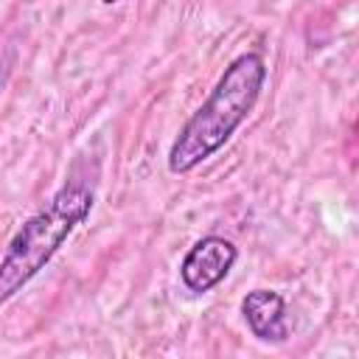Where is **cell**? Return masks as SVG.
Wrapping results in <instances>:
<instances>
[{
  "instance_id": "obj_1",
  "label": "cell",
  "mask_w": 359,
  "mask_h": 359,
  "mask_svg": "<svg viewBox=\"0 0 359 359\" xmlns=\"http://www.w3.org/2000/svg\"><path fill=\"white\" fill-rule=\"evenodd\" d=\"M98 163L76 160L65 185L14 233L0 258V306L31 283L95 205Z\"/></svg>"
},
{
  "instance_id": "obj_2",
  "label": "cell",
  "mask_w": 359,
  "mask_h": 359,
  "mask_svg": "<svg viewBox=\"0 0 359 359\" xmlns=\"http://www.w3.org/2000/svg\"><path fill=\"white\" fill-rule=\"evenodd\" d=\"M264 81H266L264 56L252 50L238 53L219 76L208 101L185 121V126L174 137L168 149V171L188 174L199 163L213 157L247 121V115L252 112L261 95Z\"/></svg>"
},
{
  "instance_id": "obj_3",
  "label": "cell",
  "mask_w": 359,
  "mask_h": 359,
  "mask_svg": "<svg viewBox=\"0 0 359 359\" xmlns=\"http://www.w3.org/2000/svg\"><path fill=\"white\" fill-rule=\"evenodd\" d=\"M236 258H238V250L233 241L222 236H205L182 255L180 280L188 292L205 294L230 275Z\"/></svg>"
},
{
  "instance_id": "obj_4",
  "label": "cell",
  "mask_w": 359,
  "mask_h": 359,
  "mask_svg": "<svg viewBox=\"0 0 359 359\" xmlns=\"http://www.w3.org/2000/svg\"><path fill=\"white\" fill-rule=\"evenodd\" d=\"M241 314L252 337L261 342H283L289 337L286 300L280 292H272V289L247 292L241 300Z\"/></svg>"
},
{
  "instance_id": "obj_5",
  "label": "cell",
  "mask_w": 359,
  "mask_h": 359,
  "mask_svg": "<svg viewBox=\"0 0 359 359\" xmlns=\"http://www.w3.org/2000/svg\"><path fill=\"white\" fill-rule=\"evenodd\" d=\"M101 3H107V6H112V3H121V0H101Z\"/></svg>"
}]
</instances>
